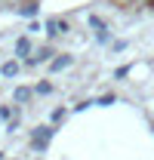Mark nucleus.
Returning <instances> with one entry per match:
<instances>
[{"label":"nucleus","mask_w":154,"mask_h":160,"mask_svg":"<svg viewBox=\"0 0 154 160\" xmlns=\"http://www.w3.org/2000/svg\"><path fill=\"white\" fill-rule=\"evenodd\" d=\"M49 136H53V129H49V126H40V132H34V145L43 148V145L49 142Z\"/></svg>","instance_id":"f257e3e1"},{"label":"nucleus","mask_w":154,"mask_h":160,"mask_svg":"<svg viewBox=\"0 0 154 160\" xmlns=\"http://www.w3.org/2000/svg\"><path fill=\"white\" fill-rule=\"evenodd\" d=\"M28 49H31V43H28V37H22L19 43H16V52H19V56H28Z\"/></svg>","instance_id":"f03ea898"},{"label":"nucleus","mask_w":154,"mask_h":160,"mask_svg":"<svg viewBox=\"0 0 154 160\" xmlns=\"http://www.w3.org/2000/svg\"><path fill=\"white\" fill-rule=\"evenodd\" d=\"M0 71H3V77H13V74L19 71V65H16V62H6V65H3Z\"/></svg>","instance_id":"7ed1b4c3"},{"label":"nucleus","mask_w":154,"mask_h":160,"mask_svg":"<svg viewBox=\"0 0 154 160\" xmlns=\"http://www.w3.org/2000/svg\"><path fill=\"white\" fill-rule=\"evenodd\" d=\"M68 65H71V59H68V56H62V59L53 62V71H62V68H68Z\"/></svg>","instance_id":"20e7f679"},{"label":"nucleus","mask_w":154,"mask_h":160,"mask_svg":"<svg viewBox=\"0 0 154 160\" xmlns=\"http://www.w3.org/2000/svg\"><path fill=\"white\" fill-rule=\"evenodd\" d=\"M117 3H126V0H117Z\"/></svg>","instance_id":"39448f33"},{"label":"nucleus","mask_w":154,"mask_h":160,"mask_svg":"<svg viewBox=\"0 0 154 160\" xmlns=\"http://www.w3.org/2000/svg\"><path fill=\"white\" fill-rule=\"evenodd\" d=\"M151 3H154V0H151Z\"/></svg>","instance_id":"423d86ee"}]
</instances>
